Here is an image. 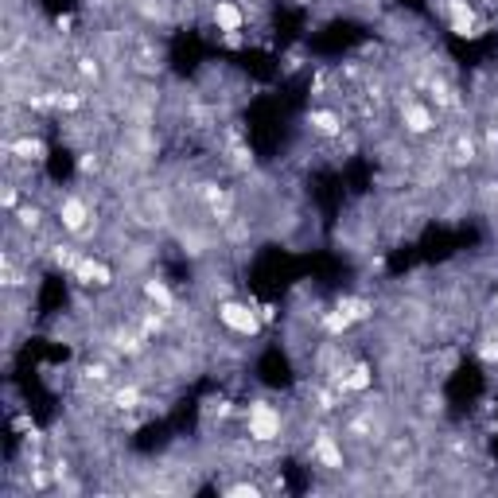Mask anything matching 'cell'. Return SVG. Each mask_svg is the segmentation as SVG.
Segmentation results:
<instances>
[{
  "mask_svg": "<svg viewBox=\"0 0 498 498\" xmlns=\"http://www.w3.org/2000/svg\"><path fill=\"white\" fill-rule=\"evenodd\" d=\"M74 277L82 280V284H93V288H105L113 280V273H110V265L105 261H98V257H90V254H82L74 261Z\"/></svg>",
  "mask_w": 498,
  "mask_h": 498,
  "instance_id": "obj_3",
  "label": "cell"
},
{
  "mask_svg": "<svg viewBox=\"0 0 498 498\" xmlns=\"http://www.w3.org/2000/svg\"><path fill=\"white\" fill-rule=\"evenodd\" d=\"M16 222L24 230H35L39 226V211H35V207H16Z\"/></svg>",
  "mask_w": 498,
  "mask_h": 498,
  "instance_id": "obj_15",
  "label": "cell"
},
{
  "mask_svg": "<svg viewBox=\"0 0 498 498\" xmlns=\"http://www.w3.org/2000/svg\"><path fill=\"white\" fill-rule=\"evenodd\" d=\"M78 171H82V176H90V171H98V156H93V152H86L82 160H78Z\"/></svg>",
  "mask_w": 498,
  "mask_h": 498,
  "instance_id": "obj_19",
  "label": "cell"
},
{
  "mask_svg": "<svg viewBox=\"0 0 498 498\" xmlns=\"http://www.w3.org/2000/svg\"><path fill=\"white\" fill-rule=\"evenodd\" d=\"M245 432L257 444H273V440H280V413L269 401H254L249 413H245Z\"/></svg>",
  "mask_w": 498,
  "mask_h": 498,
  "instance_id": "obj_1",
  "label": "cell"
},
{
  "mask_svg": "<svg viewBox=\"0 0 498 498\" xmlns=\"http://www.w3.org/2000/svg\"><path fill=\"white\" fill-rule=\"evenodd\" d=\"M16 207H20V195H16V187H4V211H8V214H16Z\"/></svg>",
  "mask_w": 498,
  "mask_h": 498,
  "instance_id": "obj_18",
  "label": "cell"
},
{
  "mask_svg": "<svg viewBox=\"0 0 498 498\" xmlns=\"http://www.w3.org/2000/svg\"><path fill=\"white\" fill-rule=\"evenodd\" d=\"M144 296H148L152 304H160V308H171V292H168L164 280H148V284H144Z\"/></svg>",
  "mask_w": 498,
  "mask_h": 498,
  "instance_id": "obj_13",
  "label": "cell"
},
{
  "mask_svg": "<svg viewBox=\"0 0 498 498\" xmlns=\"http://www.w3.org/2000/svg\"><path fill=\"white\" fill-rule=\"evenodd\" d=\"M211 20H214V27H218V32L226 35V32H242V24H245V12L237 8L234 0H214Z\"/></svg>",
  "mask_w": 498,
  "mask_h": 498,
  "instance_id": "obj_6",
  "label": "cell"
},
{
  "mask_svg": "<svg viewBox=\"0 0 498 498\" xmlns=\"http://www.w3.org/2000/svg\"><path fill=\"white\" fill-rule=\"evenodd\" d=\"M479 358L483 362H498V339H487V343L479 346Z\"/></svg>",
  "mask_w": 498,
  "mask_h": 498,
  "instance_id": "obj_17",
  "label": "cell"
},
{
  "mask_svg": "<svg viewBox=\"0 0 498 498\" xmlns=\"http://www.w3.org/2000/svg\"><path fill=\"white\" fill-rule=\"evenodd\" d=\"M312 456L320 459V467H327V471H343V447L335 444V436H320V440H315Z\"/></svg>",
  "mask_w": 498,
  "mask_h": 498,
  "instance_id": "obj_7",
  "label": "cell"
},
{
  "mask_svg": "<svg viewBox=\"0 0 498 498\" xmlns=\"http://www.w3.org/2000/svg\"><path fill=\"white\" fill-rule=\"evenodd\" d=\"M401 121H405V129H409V133H417V136L428 133V129L436 125V117H432L424 105H417V102H409L405 110H401Z\"/></svg>",
  "mask_w": 498,
  "mask_h": 498,
  "instance_id": "obj_9",
  "label": "cell"
},
{
  "mask_svg": "<svg viewBox=\"0 0 498 498\" xmlns=\"http://www.w3.org/2000/svg\"><path fill=\"white\" fill-rule=\"evenodd\" d=\"M12 156H20V160H27V164H39L43 156H47V144H43L39 136H20V140H12Z\"/></svg>",
  "mask_w": 498,
  "mask_h": 498,
  "instance_id": "obj_10",
  "label": "cell"
},
{
  "mask_svg": "<svg viewBox=\"0 0 498 498\" xmlns=\"http://www.w3.org/2000/svg\"><path fill=\"white\" fill-rule=\"evenodd\" d=\"M447 20H452V32L464 35V39L479 35V20H475V8L467 0H452V4H447Z\"/></svg>",
  "mask_w": 498,
  "mask_h": 498,
  "instance_id": "obj_4",
  "label": "cell"
},
{
  "mask_svg": "<svg viewBox=\"0 0 498 498\" xmlns=\"http://www.w3.org/2000/svg\"><path fill=\"white\" fill-rule=\"evenodd\" d=\"M370 381H374V374H370V366L366 362H355L350 370L339 378V386L343 389H350V393H362V389H370Z\"/></svg>",
  "mask_w": 498,
  "mask_h": 498,
  "instance_id": "obj_11",
  "label": "cell"
},
{
  "mask_svg": "<svg viewBox=\"0 0 498 498\" xmlns=\"http://www.w3.org/2000/svg\"><path fill=\"white\" fill-rule=\"evenodd\" d=\"M86 218H90V207H86L78 195H70V199H63V203H59V222H63V230H70V234H82V230H86Z\"/></svg>",
  "mask_w": 498,
  "mask_h": 498,
  "instance_id": "obj_5",
  "label": "cell"
},
{
  "mask_svg": "<svg viewBox=\"0 0 498 498\" xmlns=\"http://www.w3.org/2000/svg\"><path fill=\"white\" fill-rule=\"evenodd\" d=\"M320 323H323V331H327V335H343V331L350 327V320H346V315L339 312V308H335V312H327Z\"/></svg>",
  "mask_w": 498,
  "mask_h": 498,
  "instance_id": "obj_14",
  "label": "cell"
},
{
  "mask_svg": "<svg viewBox=\"0 0 498 498\" xmlns=\"http://www.w3.org/2000/svg\"><path fill=\"white\" fill-rule=\"evenodd\" d=\"M494 308H498V296H494Z\"/></svg>",
  "mask_w": 498,
  "mask_h": 498,
  "instance_id": "obj_23",
  "label": "cell"
},
{
  "mask_svg": "<svg viewBox=\"0 0 498 498\" xmlns=\"http://www.w3.org/2000/svg\"><path fill=\"white\" fill-rule=\"evenodd\" d=\"M78 70H82L86 78H98V63H93V59H82V67H78Z\"/></svg>",
  "mask_w": 498,
  "mask_h": 498,
  "instance_id": "obj_22",
  "label": "cell"
},
{
  "mask_svg": "<svg viewBox=\"0 0 498 498\" xmlns=\"http://www.w3.org/2000/svg\"><path fill=\"white\" fill-rule=\"evenodd\" d=\"M136 405H140V389L129 386V389H121V393H117V409H136Z\"/></svg>",
  "mask_w": 498,
  "mask_h": 498,
  "instance_id": "obj_16",
  "label": "cell"
},
{
  "mask_svg": "<svg viewBox=\"0 0 498 498\" xmlns=\"http://www.w3.org/2000/svg\"><path fill=\"white\" fill-rule=\"evenodd\" d=\"M308 125H312L315 136H339L343 133V117L331 113V110H312L308 113Z\"/></svg>",
  "mask_w": 498,
  "mask_h": 498,
  "instance_id": "obj_8",
  "label": "cell"
},
{
  "mask_svg": "<svg viewBox=\"0 0 498 498\" xmlns=\"http://www.w3.org/2000/svg\"><path fill=\"white\" fill-rule=\"evenodd\" d=\"M226 494H249V498H257V494H261V490H257L254 483H237V487H230Z\"/></svg>",
  "mask_w": 498,
  "mask_h": 498,
  "instance_id": "obj_20",
  "label": "cell"
},
{
  "mask_svg": "<svg viewBox=\"0 0 498 498\" xmlns=\"http://www.w3.org/2000/svg\"><path fill=\"white\" fill-rule=\"evenodd\" d=\"M218 320L226 323L234 335H257V331H261V315H257L249 304H237V300H222Z\"/></svg>",
  "mask_w": 498,
  "mask_h": 498,
  "instance_id": "obj_2",
  "label": "cell"
},
{
  "mask_svg": "<svg viewBox=\"0 0 498 498\" xmlns=\"http://www.w3.org/2000/svg\"><path fill=\"white\" fill-rule=\"evenodd\" d=\"M12 424H16V432H35V421L27 413H16V421H12Z\"/></svg>",
  "mask_w": 498,
  "mask_h": 498,
  "instance_id": "obj_21",
  "label": "cell"
},
{
  "mask_svg": "<svg viewBox=\"0 0 498 498\" xmlns=\"http://www.w3.org/2000/svg\"><path fill=\"white\" fill-rule=\"evenodd\" d=\"M339 312H343L350 323H358V320H370L374 304H370V300H355V296H346V300H339Z\"/></svg>",
  "mask_w": 498,
  "mask_h": 498,
  "instance_id": "obj_12",
  "label": "cell"
}]
</instances>
